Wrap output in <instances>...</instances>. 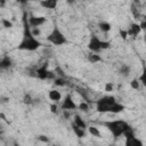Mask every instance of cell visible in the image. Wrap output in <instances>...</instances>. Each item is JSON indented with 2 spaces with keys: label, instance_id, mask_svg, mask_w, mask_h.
<instances>
[{
  "label": "cell",
  "instance_id": "1",
  "mask_svg": "<svg viewBox=\"0 0 146 146\" xmlns=\"http://www.w3.org/2000/svg\"><path fill=\"white\" fill-rule=\"evenodd\" d=\"M23 39L21 41V43L18 44V49L21 50H29V51H33L36 50L40 46L41 42L39 40H36L32 33H31V27L27 21V13L24 11L23 13Z\"/></svg>",
  "mask_w": 146,
  "mask_h": 146
},
{
  "label": "cell",
  "instance_id": "2",
  "mask_svg": "<svg viewBox=\"0 0 146 146\" xmlns=\"http://www.w3.org/2000/svg\"><path fill=\"white\" fill-rule=\"evenodd\" d=\"M111 132L112 135L116 138V137H120L121 135H123V132L125 130H128L129 128H131L127 122L122 121V120H114V121H106L103 123Z\"/></svg>",
  "mask_w": 146,
  "mask_h": 146
},
{
  "label": "cell",
  "instance_id": "3",
  "mask_svg": "<svg viewBox=\"0 0 146 146\" xmlns=\"http://www.w3.org/2000/svg\"><path fill=\"white\" fill-rule=\"evenodd\" d=\"M47 40L49 42H51L52 44H55V46H62V44H64V43L67 42L65 35L62 33V31L59 30V27L57 25L54 26L51 33L47 36Z\"/></svg>",
  "mask_w": 146,
  "mask_h": 146
},
{
  "label": "cell",
  "instance_id": "4",
  "mask_svg": "<svg viewBox=\"0 0 146 146\" xmlns=\"http://www.w3.org/2000/svg\"><path fill=\"white\" fill-rule=\"evenodd\" d=\"M88 48H89L91 51H95V52L99 51V50L102 49V40H99L98 36H96V35L92 34L91 38H90V40H89Z\"/></svg>",
  "mask_w": 146,
  "mask_h": 146
},
{
  "label": "cell",
  "instance_id": "5",
  "mask_svg": "<svg viewBox=\"0 0 146 146\" xmlns=\"http://www.w3.org/2000/svg\"><path fill=\"white\" fill-rule=\"evenodd\" d=\"M62 108L64 111H68V110H75L76 108V105L75 103L73 102L71 95H66L65 98H64V102L62 103Z\"/></svg>",
  "mask_w": 146,
  "mask_h": 146
},
{
  "label": "cell",
  "instance_id": "6",
  "mask_svg": "<svg viewBox=\"0 0 146 146\" xmlns=\"http://www.w3.org/2000/svg\"><path fill=\"white\" fill-rule=\"evenodd\" d=\"M46 21H47V18H46V17H42V16H40V17L30 16V18H29V24H30V26H32V27H38V26L42 25L43 23H46Z\"/></svg>",
  "mask_w": 146,
  "mask_h": 146
},
{
  "label": "cell",
  "instance_id": "7",
  "mask_svg": "<svg viewBox=\"0 0 146 146\" xmlns=\"http://www.w3.org/2000/svg\"><path fill=\"white\" fill-rule=\"evenodd\" d=\"M58 0H41L40 6L46 8V9H55L57 7Z\"/></svg>",
  "mask_w": 146,
  "mask_h": 146
},
{
  "label": "cell",
  "instance_id": "8",
  "mask_svg": "<svg viewBox=\"0 0 146 146\" xmlns=\"http://www.w3.org/2000/svg\"><path fill=\"white\" fill-rule=\"evenodd\" d=\"M47 67H48V65H47V64H43L41 67H39V68L36 70V75H38L39 79H41V80H46V79H47V75H48V70H47Z\"/></svg>",
  "mask_w": 146,
  "mask_h": 146
},
{
  "label": "cell",
  "instance_id": "9",
  "mask_svg": "<svg viewBox=\"0 0 146 146\" xmlns=\"http://www.w3.org/2000/svg\"><path fill=\"white\" fill-rule=\"evenodd\" d=\"M140 31H141V29H140L139 24L133 23V24H131L130 29H129V30H127V33H128V35H133V36H136L137 34H139V33H140Z\"/></svg>",
  "mask_w": 146,
  "mask_h": 146
},
{
  "label": "cell",
  "instance_id": "10",
  "mask_svg": "<svg viewBox=\"0 0 146 146\" xmlns=\"http://www.w3.org/2000/svg\"><path fill=\"white\" fill-rule=\"evenodd\" d=\"M11 66V58L8 56H5L0 59V70H6Z\"/></svg>",
  "mask_w": 146,
  "mask_h": 146
},
{
  "label": "cell",
  "instance_id": "11",
  "mask_svg": "<svg viewBox=\"0 0 146 146\" xmlns=\"http://www.w3.org/2000/svg\"><path fill=\"white\" fill-rule=\"evenodd\" d=\"M124 110V106L121 105V104H117L116 102L112 105H110V108H108V112L111 113H121L122 111Z\"/></svg>",
  "mask_w": 146,
  "mask_h": 146
},
{
  "label": "cell",
  "instance_id": "12",
  "mask_svg": "<svg viewBox=\"0 0 146 146\" xmlns=\"http://www.w3.org/2000/svg\"><path fill=\"white\" fill-rule=\"evenodd\" d=\"M125 145H127V146H143V143H141L139 139H137L136 137H132V138L127 139Z\"/></svg>",
  "mask_w": 146,
  "mask_h": 146
},
{
  "label": "cell",
  "instance_id": "13",
  "mask_svg": "<svg viewBox=\"0 0 146 146\" xmlns=\"http://www.w3.org/2000/svg\"><path fill=\"white\" fill-rule=\"evenodd\" d=\"M98 103H103V104H106V105H112L115 103V97L113 96H106V97H103L98 100Z\"/></svg>",
  "mask_w": 146,
  "mask_h": 146
},
{
  "label": "cell",
  "instance_id": "14",
  "mask_svg": "<svg viewBox=\"0 0 146 146\" xmlns=\"http://www.w3.org/2000/svg\"><path fill=\"white\" fill-rule=\"evenodd\" d=\"M72 128H73V131H74V133H75V135H76L79 138H82V137H84V136H86L84 129H82V128L78 127L76 124H72Z\"/></svg>",
  "mask_w": 146,
  "mask_h": 146
},
{
  "label": "cell",
  "instance_id": "15",
  "mask_svg": "<svg viewBox=\"0 0 146 146\" xmlns=\"http://www.w3.org/2000/svg\"><path fill=\"white\" fill-rule=\"evenodd\" d=\"M49 98H50L51 100H54V102H57V100H60L62 95H60V92L57 91V90H50V91H49Z\"/></svg>",
  "mask_w": 146,
  "mask_h": 146
},
{
  "label": "cell",
  "instance_id": "16",
  "mask_svg": "<svg viewBox=\"0 0 146 146\" xmlns=\"http://www.w3.org/2000/svg\"><path fill=\"white\" fill-rule=\"evenodd\" d=\"M74 124H76L78 127H80V128H82V129H86V128H87L86 122H84L79 115H75V116H74Z\"/></svg>",
  "mask_w": 146,
  "mask_h": 146
},
{
  "label": "cell",
  "instance_id": "17",
  "mask_svg": "<svg viewBox=\"0 0 146 146\" xmlns=\"http://www.w3.org/2000/svg\"><path fill=\"white\" fill-rule=\"evenodd\" d=\"M98 26H99V29H100L103 32H108V31L111 30V24L107 23V22H100V23L98 24Z\"/></svg>",
  "mask_w": 146,
  "mask_h": 146
},
{
  "label": "cell",
  "instance_id": "18",
  "mask_svg": "<svg viewBox=\"0 0 146 146\" xmlns=\"http://www.w3.org/2000/svg\"><path fill=\"white\" fill-rule=\"evenodd\" d=\"M88 59L91 62V63H98V62H102V57L99 55H95V54H91L88 56Z\"/></svg>",
  "mask_w": 146,
  "mask_h": 146
},
{
  "label": "cell",
  "instance_id": "19",
  "mask_svg": "<svg viewBox=\"0 0 146 146\" xmlns=\"http://www.w3.org/2000/svg\"><path fill=\"white\" fill-rule=\"evenodd\" d=\"M88 130H89V132H90L92 136H95V137H100V132H99V130H98L96 127H90Z\"/></svg>",
  "mask_w": 146,
  "mask_h": 146
},
{
  "label": "cell",
  "instance_id": "20",
  "mask_svg": "<svg viewBox=\"0 0 146 146\" xmlns=\"http://www.w3.org/2000/svg\"><path fill=\"white\" fill-rule=\"evenodd\" d=\"M55 84L58 86V87H63V86L66 84V81L63 78H57V79H55Z\"/></svg>",
  "mask_w": 146,
  "mask_h": 146
},
{
  "label": "cell",
  "instance_id": "21",
  "mask_svg": "<svg viewBox=\"0 0 146 146\" xmlns=\"http://www.w3.org/2000/svg\"><path fill=\"white\" fill-rule=\"evenodd\" d=\"M120 72H121V73H122L124 76H127V75L129 74V72H130V67H129V66H127V65H123V66L121 67Z\"/></svg>",
  "mask_w": 146,
  "mask_h": 146
},
{
  "label": "cell",
  "instance_id": "22",
  "mask_svg": "<svg viewBox=\"0 0 146 146\" xmlns=\"http://www.w3.org/2000/svg\"><path fill=\"white\" fill-rule=\"evenodd\" d=\"M2 25H3V27H6V29H10V27H13V23H11L10 21L6 19V18L2 19Z\"/></svg>",
  "mask_w": 146,
  "mask_h": 146
},
{
  "label": "cell",
  "instance_id": "23",
  "mask_svg": "<svg viewBox=\"0 0 146 146\" xmlns=\"http://www.w3.org/2000/svg\"><path fill=\"white\" fill-rule=\"evenodd\" d=\"M130 86L132 89H138L139 88V81L137 79H133L131 82H130Z\"/></svg>",
  "mask_w": 146,
  "mask_h": 146
},
{
  "label": "cell",
  "instance_id": "24",
  "mask_svg": "<svg viewBox=\"0 0 146 146\" xmlns=\"http://www.w3.org/2000/svg\"><path fill=\"white\" fill-rule=\"evenodd\" d=\"M79 108H80L81 111H83V112H87V111L89 110V106H88V104H87V103L82 102V103H80V105H79Z\"/></svg>",
  "mask_w": 146,
  "mask_h": 146
},
{
  "label": "cell",
  "instance_id": "25",
  "mask_svg": "<svg viewBox=\"0 0 146 146\" xmlns=\"http://www.w3.org/2000/svg\"><path fill=\"white\" fill-rule=\"evenodd\" d=\"M31 33H32L33 36H36V35H39L41 32H40V30H39L38 27H34L33 30H31Z\"/></svg>",
  "mask_w": 146,
  "mask_h": 146
},
{
  "label": "cell",
  "instance_id": "26",
  "mask_svg": "<svg viewBox=\"0 0 146 146\" xmlns=\"http://www.w3.org/2000/svg\"><path fill=\"white\" fill-rule=\"evenodd\" d=\"M119 32H120V35H121V38H122L123 40H125V39H127V36H128V33H127V31H124V30H120Z\"/></svg>",
  "mask_w": 146,
  "mask_h": 146
},
{
  "label": "cell",
  "instance_id": "27",
  "mask_svg": "<svg viewBox=\"0 0 146 146\" xmlns=\"http://www.w3.org/2000/svg\"><path fill=\"white\" fill-rule=\"evenodd\" d=\"M112 89H113V84L111 82H107L105 84V91H112Z\"/></svg>",
  "mask_w": 146,
  "mask_h": 146
},
{
  "label": "cell",
  "instance_id": "28",
  "mask_svg": "<svg viewBox=\"0 0 146 146\" xmlns=\"http://www.w3.org/2000/svg\"><path fill=\"white\" fill-rule=\"evenodd\" d=\"M24 103H25V104H31V103H32V99H31V97H30L29 95H26V96L24 97Z\"/></svg>",
  "mask_w": 146,
  "mask_h": 146
},
{
  "label": "cell",
  "instance_id": "29",
  "mask_svg": "<svg viewBox=\"0 0 146 146\" xmlns=\"http://www.w3.org/2000/svg\"><path fill=\"white\" fill-rule=\"evenodd\" d=\"M50 112L51 113H57V106L55 104H51L50 105Z\"/></svg>",
  "mask_w": 146,
  "mask_h": 146
},
{
  "label": "cell",
  "instance_id": "30",
  "mask_svg": "<svg viewBox=\"0 0 146 146\" xmlns=\"http://www.w3.org/2000/svg\"><path fill=\"white\" fill-rule=\"evenodd\" d=\"M38 138H39V140H41V141H43V143H48V141H49V139H48L46 136H39Z\"/></svg>",
  "mask_w": 146,
  "mask_h": 146
},
{
  "label": "cell",
  "instance_id": "31",
  "mask_svg": "<svg viewBox=\"0 0 146 146\" xmlns=\"http://www.w3.org/2000/svg\"><path fill=\"white\" fill-rule=\"evenodd\" d=\"M139 26H140V29H141V30H143V29H145V27H146V22H145V21H143V22L139 24Z\"/></svg>",
  "mask_w": 146,
  "mask_h": 146
},
{
  "label": "cell",
  "instance_id": "32",
  "mask_svg": "<svg viewBox=\"0 0 146 146\" xmlns=\"http://www.w3.org/2000/svg\"><path fill=\"white\" fill-rule=\"evenodd\" d=\"M17 2H19V3H22V5H24V3H27V1L29 0H16Z\"/></svg>",
  "mask_w": 146,
  "mask_h": 146
},
{
  "label": "cell",
  "instance_id": "33",
  "mask_svg": "<svg viewBox=\"0 0 146 146\" xmlns=\"http://www.w3.org/2000/svg\"><path fill=\"white\" fill-rule=\"evenodd\" d=\"M5 5H6V0H0V6L3 7Z\"/></svg>",
  "mask_w": 146,
  "mask_h": 146
},
{
  "label": "cell",
  "instance_id": "34",
  "mask_svg": "<svg viewBox=\"0 0 146 146\" xmlns=\"http://www.w3.org/2000/svg\"><path fill=\"white\" fill-rule=\"evenodd\" d=\"M66 2H67L68 5H72V3H74V2H75V0H66Z\"/></svg>",
  "mask_w": 146,
  "mask_h": 146
}]
</instances>
